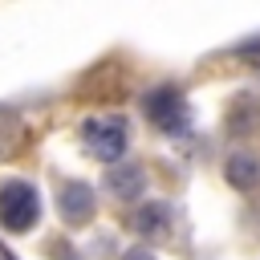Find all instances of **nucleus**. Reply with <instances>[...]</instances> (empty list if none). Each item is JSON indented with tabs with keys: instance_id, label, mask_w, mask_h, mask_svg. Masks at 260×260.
Listing matches in <instances>:
<instances>
[{
	"instance_id": "1",
	"label": "nucleus",
	"mask_w": 260,
	"mask_h": 260,
	"mask_svg": "<svg viewBox=\"0 0 260 260\" xmlns=\"http://www.w3.org/2000/svg\"><path fill=\"white\" fill-rule=\"evenodd\" d=\"M41 215V195L24 179H4L0 183V228L4 232H28Z\"/></svg>"
},
{
	"instance_id": "2",
	"label": "nucleus",
	"mask_w": 260,
	"mask_h": 260,
	"mask_svg": "<svg viewBox=\"0 0 260 260\" xmlns=\"http://www.w3.org/2000/svg\"><path fill=\"white\" fill-rule=\"evenodd\" d=\"M142 110H146V118H150L162 134H187V126H191L187 98H183L175 85H154V89L142 98Z\"/></svg>"
},
{
	"instance_id": "3",
	"label": "nucleus",
	"mask_w": 260,
	"mask_h": 260,
	"mask_svg": "<svg viewBox=\"0 0 260 260\" xmlns=\"http://www.w3.org/2000/svg\"><path fill=\"white\" fill-rule=\"evenodd\" d=\"M81 138H85V146L102 158V162H122V154H126V142H130V126H126V118H118V114H106V118H89L85 126H81Z\"/></svg>"
},
{
	"instance_id": "4",
	"label": "nucleus",
	"mask_w": 260,
	"mask_h": 260,
	"mask_svg": "<svg viewBox=\"0 0 260 260\" xmlns=\"http://www.w3.org/2000/svg\"><path fill=\"white\" fill-rule=\"evenodd\" d=\"M93 207H98V191H93L89 183H81V179H65V183H61V191H57V211H61V219H65L69 228L85 223V219L93 215Z\"/></svg>"
},
{
	"instance_id": "5",
	"label": "nucleus",
	"mask_w": 260,
	"mask_h": 260,
	"mask_svg": "<svg viewBox=\"0 0 260 260\" xmlns=\"http://www.w3.org/2000/svg\"><path fill=\"white\" fill-rule=\"evenodd\" d=\"M106 191L114 199H138L146 191V167L134 162V158H122L106 171Z\"/></svg>"
},
{
	"instance_id": "6",
	"label": "nucleus",
	"mask_w": 260,
	"mask_h": 260,
	"mask_svg": "<svg viewBox=\"0 0 260 260\" xmlns=\"http://www.w3.org/2000/svg\"><path fill=\"white\" fill-rule=\"evenodd\" d=\"M171 219H175V207L162 203V199H150V203L134 207L130 228H134L138 236H146V240H162V236L171 232Z\"/></svg>"
},
{
	"instance_id": "7",
	"label": "nucleus",
	"mask_w": 260,
	"mask_h": 260,
	"mask_svg": "<svg viewBox=\"0 0 260 260\" xmlns=\"http://www.w3.org/2000/svg\"><path fill=\"white\" fill-rule=\"evenodd\" d=\"M223 179L236 187V191H256L260 187V154L252 150H232L223 158Z\"/></svg>"
},
{
	"instance_id": "8",
	"label": "nucleus",
	"mask_w": 260,
	"mask_h": 260,
	"mask_svg": "<svg viewBox=\"0 0 260 260\" xmlns=\"http://www.w3.org/2000/svg\"><path fill=\"white\" fill-rule=\"evenodd\" d=\"M223 126H228V134H236V138L256 134V130H260V106H256L248 93H240V98L223 110Z\"/></svg>"
},
{
	"instance_id": "9",
	"label": "nucleus",
	"mask_w": 260,
	"mask_h": 260,
	"mask_svg": "<svg viewBox=\"0 0 260 260\" xmlns=\"http://www.w3.org/2000/svg\"><path fill=\"white\" fill-rule=\"evenodd\" d=\"M16 142H20V122H16V114L0 110V158H8L16 150Z\"/></svg>"
},
{
	"instance_id": "10",
	"label": "nucleus",
	"mask_w": 260,
	"mask_h": 260,
	"mask_svg": "<svg viewBox=\"0 0 260 260\" xmlns=\"http://www.w3.org/2000/svg\"><path fill=\"white\" fill-rule=\"evenodd\" d=\"M122 260H154V252L150 248H130V252H122Z\"/></svg>"
},
{
	"instance_id": "11",
	"label": "nucleus",
	"mask_w": 260,
	"mask_h": 260,
	"mask_svg": "<svg viewBox=\"0 0 260 260\" xmlns=\"http://www.w3.org/2000/svg\"><path fill=\"white\" fill-rule=\"evenodd\" d=\"M0 260H8V256H4V252H0Z\"/></svg>"
}]
</instances>
